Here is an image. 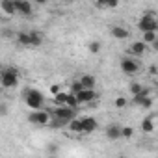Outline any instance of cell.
<instances>
[{
  "label": "cell",
  "mask_w": 158,
  "mask_h": 158,
  "mask_svg": "<svg viewBox=\"0 0 158 158\" xmlns=\"http://www.w3.org/2000/svg\"><path fill=\"white\" fill-rule=\"evenodd\" d=\"M19 84V71L15 67H6L0 73V86L6 89H13Z\"/></svg>",
  "instance_id": "obj_1"
},
{
  "label": "cell",
  "mask_w": 158,
  "mask_h": 158,
  "mask_svg": "<svg viewBox=\"0 0 158 158\" xmlns=\"http://www.w3.org/2000/svg\"><path fill=\"white\" fill-rule=\"evenodd\" d=\"M24 101L28 104L30 110H41L43 104H45V95L39 91V89H26L24 93Z\"/></svg>",
  "instance_id": "obj_2"
},
{
  "label": "cell",
  "mask_w": 158,
  "mask_h": 158,
  "mask_svg": "<svg viewBox=\"0 0 158 158\" xmlns=\"http://www.w3.org/2000/svg\"><path fill=\"white\" fill-rule=\"evenodd\" d=\"M74 95H76L78 104H88V102H93L95 99H99V95H97L95 88H82L80 91H76Z\"/></svg>",
  "instance_id": "obj_3"
},
{
  "label": "cell",
  "mask_w": 158,
  "mask_h": 158,
  "mask_svg": "<svg viewBox=\"0 0 158 158\" xmlns=\"http://www.w3.org/2000/svg\"><path fill=\"white\" fill-rule=\"evenodd\" d=\"M28 121L30 123H34V125H39V127H43V125H48L50 123V114L47 112V110H32V114L28 115Z\"/></svg>",
  "instance_id": "obj_4"
},
{
  "label": "cell",
  "mask_w": 158,
  "mask_h": 158,
  "mask_svg": "<svg viewBox=\"0 0 158 158\" xmlns=\"http://www.w3.org/2000/svg\"><path fill=\"white\" fill-rule=\"evenodd\" d=\"M138 28L141 30V32H147V30H158V21L154 19V15L152 13H145L139 21H138Z\"/></svg>",
  "instance_id": "obj_5"
},
{
  "label": "cell",
  "mask_w": 158,
  "mask_h": 158,
  "mask_svg": "<svg viewBox=\"0 0 158 158\" xmlns=\"http://www.w3.org/2000/svg\"><path fill=\"white\" fill-rule=\"evenodd\" d=\"M74 108H71V106H67V104H60V106H56L54 108V117H58V119H63V121H71L73 117H74Z\"/></svg>",
  "instance_id": "obj_6"
},
{
  "label": "cell",
  "mask_w": 158,
  "mask_h": 158,
  "mask_svg": "<svg viewBox=\"0 0 158 158\" xmlns=\"http://www.w3.org/2000/svg\"><path fill=\"white\" fill-rule=\"evenodd\" d=\"M121 71L125 73V74H136L138 71H139V63L136 61V60H132V58H123L121 60Z\"/></svg>",
  "instance_id": "obj_7"
},
{
  "label": "cell",
  "mask_w": 158,
  "mask_h": 158,
  "mask_svg": "<svg viewBox=\"0 0 158 158\" xmlns=\"http://www.w3.org/2000/svg\"><path fill=\"white\" fill-rule=\"evenodd\" d=\"M13 4H15V11L24 15V17H30L34 13V8H32L30 0H13Z\"/></svg>",
  "instance_id": "obj_8"
},
{
  "label": "cell",
  "mask_w": 158,
  "mask_h": 158,
  "mask_svg": "<svg viewBox=\"0 0 158 158\" xmlns=\"http://www.w3.org/2000/svg\"><path fill=\"white\" fill-rule=\"evenodd\" d=\"M110 34L114 35V39H119V41H123V39H128V37H130V30H128V28H125V26H121V24H115V26L110 30Z\"/></svg>",
  "instance_id": "obj_9"
},
{
  "label": "cell",
  "mask_w": 158,
  "mask_h": 158,
  "mask_svg": "<svg viewBox=\"0 0 158 158\" xmlns=\"http://www.w3.org/2000/svg\"><path fill=\"white\" fill-rule=\"evenodd\" d=\"M80 121H82V132H86V134L95 132V130H97V127H99L97 119H93V117H82Z\"/></svg>",
  "instance_id": "obj_10"
},
{
  "label": "cell",
  "mask_w": 158,
  "mask_h": 158,
  "mask_svg": "<svg viewBox=\"0 0 158 158\" xmlns=\"http://www.w3.org/2000/svg\"><path fill=\"white\" fill-rule=\"evenodd\" d=\"M147 52V43H143V41H134L132 45H130V54H134V56H143Z\"/></svg>",
  "instance_id": "obj_11"
},
{
  "label": "cell",
  "mask_w": 158,
  "mask_h": 158,
  "mask_svg": "<svg viewBox=\"0 0 158 158\" xmlns=\"http://www.w3.org/2000/svg\"><path fill=\"white\" fill-rule=\"evenodd\" d=\"M106 138L108 139H119L121 138V127L119 125H108L106 127Z\"/></svg>",
  "instance_id": "obj_12"
},
{
  "label": "cell",
  "mask_w": 158,
  "mask_h": 158,
  "mask_svg": "<svg viewBox=\"0 0 158 158\" xmlns=\"http://www.w3.org/2000/svg\"><path fill=\"white\" fill-rule=\"evenodd\" d=\"M0 8H2V11H4L6 15H13V13H17V11H15L13 0H2V2H0Z\"/></svg>",
  "instance_id": "obj_13"
},
{
  "label": "cell",
  "mask_w": 158,
  "mask_h": 158,
  "mask_svg": "<svg viewBox=\"0 0 158 158\" xmlns=\"http://www.w3.org/2000/svg\"><path fill=\"white\" fill-rule=\"evenodd\" d=\"M15 37H17V43L19 45L30 47V32H19V34H15Z\"/></svg>",
  "instance_id": "obj_14"
},
{
  "label": "cell",
  "mask_w": 158,
  "mask_h": 158,
  "mask_svg": "<svg viewBox=\"0 0 158 158\" xmlns=\"http://www.w3.org/2000/svg\"><path fill=\"white\" fill-rule=\"evenodd\" d=\"M141 130L147 132V134L154 132V119H152V117H145V119L141 121Z\"/></svg>",
  "instance_id": "obj_15"
},
{
  "label": "cell",
  "mask_w": 158,
  "mask_h": 158,
  "mask_svg": "<svg viewBox=\"0 0 158 158\" xmlns=\"http://www.w3.org/2000/svg\"><path fill=\"white\" fill-rule=\"evenodd\" d=\"M95 76L93 74H84L82 78H80V84H82V88H95Z\"/></svg>",
  "instance_id": "obj_16"
},
{
  "label": "cell",
  "mask_w": 158,
  "mask_h": 158,
  "mask_svg": "<svg viewBox=\"0 0 158 158\" xmlns=\"http://www.w3.org/2000/svg\"><path fill=\"white\" fill-rule=\"evenodd\" d=\"M67 127H69L71 132H76V134H78V132H82V121H80V119H76V117H73V119L67 123Z\"/></svg>",
  "instance_id": "obj_17"
},
{
  "label": "cell",
  "mask_w": 158,
  "mask_h": 158,
  "mask_svg": "<svg viewBox=\"0 0 158 158\" xmlns=\"http://www.w3.org/2000/svg\"><path fill=\"white\" fill-rule=\"evenodd\" d=\"M43 43V34L41 32H30V47H39Z\"/></svg>",
  "instance_id": "obj_18"
},
{
  "label": "cell",
  "mask_w": 158,
  "mask_h": 158,
  "mask_svg": "<svg viewBox=\"0 0 158 158\" xmlns=\"http://www.w3.org/2000/svg\"><path fill=\"white\" fill-rule=\"evenodd\" d=\"M154 39H158V35H156V32L154 30H147V32H143V43H147V45H151Z\"/></svg>",
  "instance_id": "obj_19"
},
{
  "label": "cell",
  "mask_w": 158,
  "mask_h": 158,
  "mask_svg": "<svg viewBox=\"0 0 158 158\" xmlns=\"http://www.w3.org/2000/svg\"><path fill=\"white\" fill-rule=\"evenodd\" d=\"M88 48H89V54H99L101 48H102V43H101V41H91Z\"/></svg>",
  "instance_id": "obj_20"
},
{
  "label": "cell",
  "mask_w": 158,
  "mask_h": 158,
  "mask_svg": "<svg viewBox=\"0 0 158 158\" xmlns=\"http://www.w3.org/2000/svg\"><path fill=\"white\" fill-rule=\"evenodd\" d=\"M65 104L71 106V108H76L78 106V101H76V95L74 93H67V99H65Z\"/></svg>",
  "instance_id": "obj_21"
},
{
  "label": "cell",
  "mask_w": 158,
  "mask_h": 158,
  "mask_svg": "<svg viewBox=\"0 0 158 158\" xmlns=\"http://www.w3.org/2000/svg\"><path fill=\"white\" fill-rule=\"evenodd\" d=\"M134 136V128L132 127H121V138H132Z\"/></svg>",
  "instance_id": "obj_22"
},
{
  "label": "cell",
  "mask_w": 158,
  "mask_h": 158,
  "mask_svg": "<svg viewBox=\"0 0 158 158\" xmlns=\"http://www.w3.org/2000/svg\"><path fill=\"white\" fill-rule=\"evenodd\" d=\"M65 99H67V93L58 91V93L54 95V102H56V104H65Z\"/></svg>",
  "instance_id": "obj_23"
},
{
  "label": "cell",
  "mask_w": 158,
  "mask_h": 158,
  "mask_svg": "<svg viewBox=\"0 0 158 158\" xmlns=\"http://www.w3.org/2000/svg\"><path fill=\"white\" fill-rule=\"evenodd\" d=\"M139 91H143V86H141V84H138V82H134V84L130 86V93H132V95H136V93H139Z\"/></svg>",
  "instance_id": "obj_24"
},
{
  "label": "cell",
  "mask_w": 158,
  "mask_h": 158,
  "mask_svg": "<svg viewBox=\"0 0 158 158\" xmlns=\"http://www.w3.org/2000/svg\"><path fill=\"white\" fill-rule=\"evenodd\" d=\"M127 102H128L127 97H117V99H115V106H117V108H125Z\"/></svg>",
  "instance_id": "obj_25"
},
{
  "label": "cell",
  "mask_w": 158,
  "mask_h": 158,
  "mask_svg": "<svg viewBox=\"0 0 158 158\" xmlns=\"http://www.w3.org/2000/svg\"><path fill=\"white\" fill-rule=\"evenodd\" d=\"M119 2H121V0H106V8H117L119 6Z\"/></svg>",
  "instance_id": "obj_26"
},
{
  "label": "cell",
  "mask_w": 158,
  "mask_h": 158,
  "mask_svg": "<svg viewBox=\"0 0 158 158\" xmlns=\"http://www.w3.org/2000/svg\"><path fill=\"white\" fill-rule=\"evenodd\" d=\"M8 114H10L8 104H0V117H4V115H8Z\"/></svg>",
  "instance_id": "obj_27"
},
{
  "label": "cell",
  "mask_w": 158,
  "mask_h": 158,
  "mask_svg": "<svg viewBox=\"0 0 158 158\" xmlns=\"http://www.w3.org/2000/svg\"><path fill=\"white\" fill-rule=\"evenodd\" d=\"M73 93H76V91H80L82 89V84H80V80H76V82H73Z\"/></svg>",
  "instance_id": "obj_28"
},
{
  "label": "cell",
  "mask_w": 158,
  "mask_h": 158,
  "mask_svg": "<svg viewBox=\"0 0 158 158\" xmlns=\"http://www.w3.org/2000/svg\"><path fill=\"white\" fill-rule=\"evenodd\" d=\"M156 73H158L156 65H151V67H149V74H151V76H156Z\"/></svg>",
  "instance_id": "obj_29"
},
{
  "label": "cell",
  "mask_w": 158,
  "mask_h": 158,
  "mask_svg": "<svg viewBox=\"0 0 158 158\" xmlns=\"http://www.w3.org/2000/svg\"><path fill=\"white\" fill-rule=\"evenodd\" d=\"M95 4H97L99 8H106V0H95Z\"/></svg>",
  "instance_id": "obj_30"
},
{
  "label": "cell",
  "mask_w": 158,
  "mask_h": 158,
  "mask_svg": "<svg viewBox=\"0 0 158 158\" xmlns=\"http://www.w3.org/2000/svg\"><path fill=\"white\" fill-rule=\"evenodd\" d=\"M2 35H4V37H11L13 32H11V30H2Z\"/></svg>",
  "instance_id": "obj_31"
},
{
  "label": "cell",
  "mask_w": 158,
  "mask_h": 158,
  "mask_svg": "<svg viewBox=\"0 0 158 158\" xmlns=\"http://www.w3.org/2000/svg\"><path fill=\"white\" fill-rule=\"evenodd\" d=\"M58 91H60V86H56V84H54V86L50 88V93H52V95H56Z\"/></svg>",
  "instance_id": "obj_32"
},
{
  "label": "cell",
  "mask_w": 158,
  "mask_h": 158,
  "mask_svg": "<svg viewBox=\"0 0 158 158\" xmlns=\"http://www.w3.org/2000/svg\"><path fill=\"white\" fill-rule=\"evenodd\" d=\"M34 2L39 4V6H45V4H47V0H34Z\"/></svg>",
  "instance_id": "obj_33"
}]
</instances>
